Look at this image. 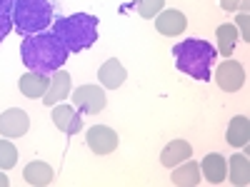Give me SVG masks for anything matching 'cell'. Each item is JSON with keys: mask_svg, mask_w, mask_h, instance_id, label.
Here are the masks:
<instances>
[{"mask_svg": "<svg viewBox=\"0 0 250 187\" xmlns=\"http://www.w3.org/2000/svg\"><path fill=\"white\" fill-rule=\"evenodd\" d=\"M53 125L65 135H78L83 128V117L78 115V110L73 105L58 102V105H53Z\"/></svg>", "mask_w": 250, "mask_h": 187, "instance_id": "9c48e42d", "label": "cell"}, {"mask_svg": "<svg viewBox=\"0 0 250 187\" xmlns=\"http://www.w3.org/2000/svg\"><path fill=\"white\" fill-rule=\"evenodd\" d=\"M228 177L238 187H245L250 182V162L245 155L235 152L233 157H228Z\"/></svg>", "mask_w": 250, "mask_h": 187, "instance_id": "ac0fdd59", "label": "cell"}, {"mask_svg": "<svg viewBox=\"0 0 250 187\" xmlns=\"http://www.w3.org/2000/svg\"><path fill=\"white\" fill-rule=\"evenodd\" d=\"M23 177L30 182V185H35V187H45V185H50L53 182V168L48 162H40V160H35V162H28L25 165V170H23Z\"/></svg>", "mask_w": 250, "mask_h": 187, "instance_id": "d6986e66", "label": "cell"}, {"mask_svg": "<svg viewBox=\"0 0 250 187\" xmlns=\"http://www.w3.org/2000/svg\"><path fill=\"white\" fill-rule=\"evenodd\" d=\"M70 82H73L70 73H65V70H55V73H53V77H50V82H48V90H45V95H43V102H45L48 108L58 105L60 100H65V97L70 95Z\"/></svg>", "mask_w": 250, "mask_h": 187, "instance_id": "30bf717a", "label": "cell"}, {"mask_svg": "<svg viewBox=\"0 0 250 187\" xmlns=\"http://www.w3.org/2000/svg\"><path fill=\"white\" fill-rule=\"evenodd\" d=\"M85 140H88V148L95 155H110L118 148V132L113 128H105V125H95V128H90Z\"/></svg>", "mask_w": 250, "mask_h": 187, "instance_id": "52a82bcc", "label": "cell"}, {"mask_svg": "<svg viewBox=\"0 0 250 187\" xmlns=\"http://www.w3.org/2000/svg\"><path fill=\"white\" fill-rule=\"evenodd\" d=\"M225 140L235 150H240V148H245V145H248V140H250V122H248L245 115H238V117L230 120L228 132H225Z\"/></svg>", "mask_w": 250, "mask_h": 187, "instance_id": "e0dca14e", "label": "cell"}, {"mask_svg": "<svg viewBox=\"0 0 250 187\" xmlns=\"http://www.w3.org/2000/svg\"><path fill=\"white\" fill-rule=\"evenodd\" d=\"M165 5V0H138L135 10L140 13V18H155Z\"/></svg>", "mask_w": 250, "mask_h": 187, "instance_id": "7402d4cb", "label": "cell"}, {"mask_svg": "<svg viewBox=\"0 0 250 187\" xmlns=\"http://www.w3.org/2000/svg\"><path fill=\"white\" fill-rule=\"evenodd\" d=\"M68 50L53 33H35L28 35L23 40V48H20V57H23L25 68L33 73H55L65 65L68 60Z\"/></svg>", "mask_w": 250, "mask_h": 187, "instance_id": "6da1fadb", "label": "cell"}, {"mask_svg": "<svg viewBox=\"0 0 250 187\" xmlns=\"http://www.w3.org/2000/svg\"><path fill=\"white\" fill-rule=\"evenodd\" d=\"M15 25H13V15H0V43L8 37V33L13 30Z\"/></svg>", "mask_w": 250, "mask_h": 187, "instance_id": "603a6c76", "label": "cell"}, {"mask_svg": "<svg viewBox=\"0 0 250 187\" xmlns=\"http://www.w3.org/2000/svg\"><path fill=\"white\" fill-rule=\"evenodd\" d=\"M30 128V120H28V112H23L20 108H10L0 115V135L8 137V140H15V137H23Z\"/></svg>", "mask_w": 250, "mask_h": 187, "instance_id": "ba28073f", "label": "cell"}, {"mask_svg": "<svg viewBox=\"0 0 250 187\" xmlns=\"http://www.w3.org/2000/svg\"><path fill=\"white\" fill-rule=\"evenodd\" d=\"M155 30L160 35H168V37H175L180 33H185L188 28V18L180 13V10H160L155 15Z\"/></svg>", "mask_w": 250, "mask_h": 187, "instance_id": "8fae6325", "label": "cell"}, {"mask_svg": "<svg viewBox=\"0 0 250 187\" xmlns=\"http://www.w3.org/2000/svg\"><path fill=\"white\" fill-rule=\"evenodd\" d=\"M73 102H75V108H80L83 112H88V115H98L105 110L108 105V97L105 93H103V88L98 85H83L73 93Z\"/></svg>", "mask_w": 250, "mask_h": 187, "instance_id": "5b68a950", "label": "cell"}, {"mask_svg": "<svg viewBox=\"0 0 250 187\" xmlns=\"http://www.w3.org/2000/svg\"><path fill=\"white\" fill-rule=\"evenodd\" d=\"M200 172L208 182L213 185H220L225 177H228V157H223L220 152H210L205 155L203 165H200Z\"/></svg>", "mask_w": 250, "mask_h": 187, "instance_id": "7c38bea8", "label": "cell"}, {"mask_svg": "<svg viewBox=\"0 0 250 187\" xmlns=\"http://www.w3.org/2000/svg\"><path fill=\"white\" fill-rule=\"evenodd\" d=\"M18 162V150L10 140H0V170H10Z\"/></svg>", "mask_w": 250, "mask_h": 187, "instance_id": "44dd1931", "label": "cell"}, {"mask_svg": "<svg viewBox=\"0 0 250 187\" xmlns=\"http://www.w3.org/2000/svg\"><path fill=\"white\" fill-rule=\"evenodd\" d=\"M220 8L223 10H238L240 8V0H220Z\"/></svg>", "mask_w": 250, "mask_h": 187, "instance_id": "484cf974", "label": "cell"}, {"mask_svg": "<svg viewBox=\"0 0 250 187\" xmlns=\"http://www.w3.org/2000/svg\"><path fill=\"white\" fill-rule=\"evenodd\" d=\"M50 23H53V5L48 0H15L13 25L20 33H25V35L43 33Z\"/></svg>", "mask_w": 250, "mask_h": 187, "instance_id": "277c9868", "label": "cell"}, {"mask_svg": "<svg viewBox=\"0 0 250 187\" xmlns=\"http://www.w3.org/2000/svg\"><path fill=\"white\" fill-rule=\"evenodd\" d=\"M8 185H10V180L5 177V172H3V170H0V187H8Z\"/></svg>", "mask_w": 250, "mask_h": 187, "instance_id": "4316f807", "label": "cell"}, {"mask_svg": "<svg viewBox=\"0 0 250 187\" xmlns=\"http://www.w3.org/2000/svg\"><path fill=\"white\" fill-rule=\"evenodd\" d=\"M170 182L178 185V187H195V185H200V168H198V162H193L190 157H188L183 165H175L173 175H170Z\"/></svg>", "mask_w": 250, "mask_h": 187, "instance_id": "9a60e30c", "label": "cell"}, {"mask_svg": "<svg viewBox=\"0 0 250 187\" xmlns=\"http://www.w3.org/2000/svg\"><path fill=\"white\" fill-rule=\"evenodd\" d=\"M48 82H50L48 75L30 70V73H25L23 77L18 80V88H20V93H23L25 97H43L45 90H48Z\"/></svg>", "mask_w": 250, "mask_h": 187, "instance_id": "2e32d148", "label": "cell"}, {"mask_svg": "<svg viewBox=\"0 0 250 187\" xmlns=\"http://www.w3.org/2000/svg\"><path fill=\"white\" fill-rule=\"evenodd\" d=\"M175 68L185 75H190L193 80H210L213 65L218 60V50L205 43L200 37H190V40H183L180 45H175Z\"/></svg>", "mask_w": 250, "mask_h": 187, "instance_id": "7a4b0ae2", "label": "cell"}, {"mask_svg": "<svg viewBox=\"0 0 250 187\" xmlns=\"http://www.w3.org/2000/svg\"><path fill=\"white\" fill-rule=\"evenodd\" d=\"M15 0H0V15H13Z\"/></svg>", "mask_w": 250, "mask_h": 187, "instance_id": "d4e9b609", "label": "cell"}, {"mask_svg": "<svg viewBox=\"0 0 250 187\" xmlns=\"http://www.w3.org/2000/svg\"><path fill=\"white\" fill-rule=\"evenodd\" d=\"M215 35H218V48L215 50H220L223 57H230L235 45H238V40H240L238 37V28L230 25V23H223V25H218Z\"/></svg>", "mask_w": 250, "mask_h": 187, "instance_id": "ffe728a7", "label": "cell"}, {"mask_svg": "<svg viewBox=\"0 0 250 187\" xmlns=\"http://www.w3.org/2000/svg\"><path fill=\"white\" fill-rule=\"evenodd\" d=\"M53 35L65 45L68 53L88 50L98 40V18L88 15V13H75L68 18H60L53 25Z\"/></svg>", "mask_w": 250, "mask_h": 187, "instance_id": "3957f363", "label": "cell"}, {"mask_svg": "<svg viewBox=\"0 0 250 187\" xmlns=\"http://www.w3.org/2000/svg\"><path fill=\"white\" fill-rule=\"evenodd\" d=\"M190 155H193L190 142H185V140H173L168 148L160 152V165H163V168H170V170H173L175 165L185 162Z\"/></svg>", "mask_w": 250, "mask_h": 187, "instance_id": "5bb4252c", "label": "cell"}, {"mask_svg": "<svg viewBox=\"0 0 250 187\" xmlns=\"http://www.w3.org/2000/svg\"><path fill=\"white\" fill-rule=\"evenodd\" d=\"M125 77H128V73H125V68L120 65V60H105L98 70L100 85L108 88V90H118L125 82Z\"/></svg>", "mask_w": 250, "mask_h": 187, "instance_id": "4fadbf2b", "label": "cell"}, {"mask_svg": "<svg viewBox=\"0 0 250 187\" xmlns=\"http://www.w3.org/2000/svg\"><path fill=\"white\" fill-rule=\"evenodd\" d=\"M215 82L218 88L225 93H238L245 85V70L238 60H223L220 68L215 73Z\"/></svg>", "mask_w": 250, "mask_h": 187, "instance_id": "8992f818", "label": "cell"}, {"mask_svg": "<svg viewBox=\"0 0 250 187\" xmlns=\"http://www.w3.org/2000/svg\"><path fill=\"white\" fill-rule=\"evenodd\" d=\"M248 13H240L238 18H235V23H238V28H240V33H243V40H245V43H248V40H250V25H248Z\"/></svg>", "mask_w": 250, "mask_h": 187, "instance_id": "cb8c5ba5", "label": "cell"}]
</instances>
